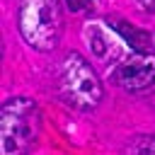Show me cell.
I'll use <instances>...</instances> for the list:
<instances>
[{
    "label": "cell",
    "mask_w": 155,
    "mask_h": 155,
    "mask_svg": "<svg viewBox=\"0 0 155 155\" xmlns=\"http://www.w3.org/2000/svg\"><path fill=\"white\" fill-rule=\"evenodd\" d=\"M41 128L39 107L31 99H10L2 104V148L5 153H22L36 143Z\"/></svg>",
    "instance_id": "obj_1"
},
{
    "label": "cell",
    "mask_w": 155,
    "mask_h": 155,
    "mask_svg": "<svg viewBox=\"0 0 155 155\" xmlns=\"http://www.w3.org/2000/svg\"><path fill=\"white\" fill-rule=\"evenodd\" d=\"M19 29L34 48H53L61 36V10L56 0H22Z\"/></svg>",
    "instance_id": "obj_2"
},
{
    "label": "cell",
    "mask_w": 155,
    "mask_h": 155,
    "mask_svg": "<svg viewBox=\"0 0 155 155\" xmlns=\"http://www.w3.org/2000/svg\"><path fill=\"white\" fill-rule=\"evenodd\" d=\"M61 97L75 109H92L102 99V85L87 61L78 53H70L61 73Z\"/></svg>",
    "instance_id": "obj_3"
},
{
    "label": "cell",
    "mask_w": 155,
    "mask_h": 155,
    "mask_svg": "<svg viewBox=\"0 0 155 155\" xmlns=\"http://www.w3.org/2000/svg\"><path fill=\"white\" fill-rule=\"evenodd\" d=\"M116 82L126 90H143L150 82H155V56L138 51L128 61L121 63L116 73Z\"/></svg>",
    "instance_id": "obj_4"
},
{
    "label": "cell",
    "mask_w": 155,
    "mask_h": 155,
    "mask_svg": "<svg viewBox=\"0 0 155 155\" xmlns=\"http://www.w3.org/2000/svg\"><path fill=\"white\" fill-rule=\"evenodd\" d=\"M109 24L136 48V51H148L150 48V44H153V39H150V34L148 31H143V29H136V27H131V24H126V22H121V19H109Z\"/></svg>",
    "instance_id": "obj_5"
},
{
    "label": "cell",
    "mask_w": 155,
    "mask_h": 155,
    "mask_svg": "<svg viewBox=\"0 0 155 155\" xmlns=\"http://www.w3.org/2000/svg\"><path fill=\"white\" fill-rule=\"evenodd\" d=\"M68 2V7L73 10V12H80V10H85L87 5H90V0H65Z\"/></svg>",
    "instance_id": "obj_6"
},
{
    "label": "cell",
    "mask_w": 155,
    "mask_h": 155,
    "mask_svg": "<svg viewBox=\"0 0 155 155\" xmlns=\"http://www.w3.org/2000/svg\"><path fill=\"white\" fill-rule=\"evenodd\" d=\"M138 150H145V153H155V138H150V143H148V145H143V148H138Z\"/></svg>",
    "instance_id": "obj_7"
}]
</instances>
